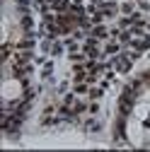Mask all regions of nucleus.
<instances>
[{
	"instance_id": "obj_2",
	"label": "nucleus",
	"mask_w": 150,
	"mask_h": 152,
	"mask_svg": "<svg viewBox=\"0 0 150 152\" xmlns=\"http://www.w3.org/2000/svg\"><path fill=\"white\" fill-rule=\"evenodd\" d=\"M136 10H138L136 0H121V3H119V12H121V15H126V17H131Z\"/></svg>"
},
{
	"instance_id": "obj_1",
	"label": "nucleus",
	"mask_w": 150,
	"mask_h": 152,
	"mask_svg": "<svg viewBox=\"0 0 150 152\" xmlns=\"http://www.w3.org/2000/svg\"><path fill=\"white\" fill-rule=\"evenodd\" d=\"M90 36H95V39H99V41H107V39H111V27L109 24H92Z\"/></svg>"
},
{
	"instance_id": "obj_3",
	"label": "nucleus",
	"mask_w": 150,
	"mask_h": 152,
	"mask_svg": "<svg viewBox=\"0 0 150 152\" xmlns=\"http://www.w3.org/2000/svg\"><path fill=\"white\" fill-rule=\"evenodd\" d=\"M136 5H138V10H140V12L150 15V3H148V0H136Z\"/></svg>"
}]
</instances>
